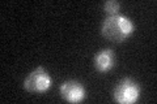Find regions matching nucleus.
I'll list each match as a JSON object with an SVG mask.
<instances>
[{
    "mask_svg": "<svg viewBox=\"0 0 157 104\" xmlns=\"http://www.w3.org/2000/svg\"><path fill=\"white\" fill-rule=\"evenodd\" d=\"M140 95V86L131 78L122 80L114 88V100L121 104L135 103Z\"/></svg>",
    "mask_w": 157,
    "mask_h": 104,
    "instance_id": "3",
    "label": "nucleus"
},
{
    "mask_svg": "<svg viewBox=\"0 0 157 104\" xmlns=\"http://www.w3.org/2000/svg\"><path fill=\"white\" fill-rule=\"evenodd\" d=\"M132 33H134L132 21L124 16H119V14L107 16L101 26V34L114 43L124 42Z\"/></svg>",
    "mask_w": 157,
    "mask_h": 104,
    "instance_id": "1",
    "label": "nucleus"
},
{
    "mask_svg": "<svg viewBox=\"0 0 157 104\" xmlns=\"http://www.w3.org/2000/svg\"><path fill=\"white\" fill-rule=\"evenodd\" d=\"M60 95L70 103H80L85 96V88L78 81H64L60 85Z\"/></svg>",
    "mask_w": 157,
    "mask_h": 104,
    "instance_id": "4",
    "label": "nucleus"
},
{
    "mask_svg": "<svg viewBox=\"0 0 157 104\" xmlns=\"http://www.w3.org/2000/svg\"><path fill=\"white\" fill-rule=\"evenodd\" d=\"M51 86V77L45 68L39 66L26 76L24 80V88L30 94H42Z\"/></svg>",
    "mask_w": 157,
    "mask_h": 104,
    "instance_id": "2",
    "label": "nucleus"
},
{
    "mask_svg": "<svg viewBox=\"0 0 157 104\" xmlns=\"http://www.w3.org/2000/svg\"><path fill=\"white\" fill-rule=\"evenodd\" d=\"M119 8H121V3L117 2V0H107L104 5L105 12L109 14V16H115V14H118Z\"/></svg>",
    "mask_w": 157,
    "mask_h": 104,
    "instance_id": "6",
    "label": "nucleus"
},
{
    "mask_svg": "<svg viewBox=\"0 0 157 104\" xmlns=\"http://www.w3.org/2000/svg\"><path fill=\"white\" fill-rule=\"evenodd\" d=\"M114 64H115V55L109 48L100 51L94 57V66L100 73L109 72L114 66Z\"/></svg>",
    "mask_w": 157,
    "mask_h": 104,
    "instance_id": "5",
    "label": "nucleus"
}]
</instances>
